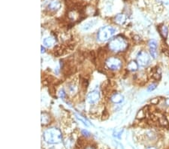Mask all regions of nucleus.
<instances>
[{
  "mask_svg": "<svg viewBox=\"0 0 169 149\" xmlns=\"http://www.w3.org/2000/svg\"><path fill=\"white\" fill-rule=\"evenodd\" d=\"M44 139L49 144H58L62 141L63 136L60 129L55 127L48 129L44 133Z\"/></svg>",
  "mask_w": 169,
  "mask_h": 149,
  "instance_id": "nucleus-1",
  "label": "nucleus"
},
{
  "mask_svg": "<svg viewBox=\"0 0 169 149\" xmlns=\"http://www.w3.org/2000/svg\"><path fill=\"white\" fill-rule=\"evenodd\" d=\"M116 29L110 26L101 27L97 33V39L101 42H108L111 40V38L116 34Z\"/></svg>",
  "mask_w": 169,
  "mask_h": 149,
  "instance_id": "nucleus-2",
  "label": "nucleus"
},
{
  "mask_svg": "<svg viewBox=\"0 0 169 149\" xmlns=\"http://www.w3.org/2000/svg\"><path fill=\"white\" fill-rule=\"evenodd\" d=\"M128 44L124 39L121 37H117L110 41L108 48L111 51L120 52L123 51L127 48Z\"/></svg>",
  "mask_w": 169,
  "mask_h": 149,
  "instance_id": "nucleus-3",
  "label": "nucleus"
},
{
  "mask_svg": "<svg viewBox=\"0 0 169 149\" xmlns=\"http://www.w3.org/2000/svg\"><path fill=\"white\" fill-rule=\"evenodd\" d=\"M105 65L109 69L117 71L119 70L122 66V61L120 59L116 57H108L105 61Z\"/></svg>",
  "mask_w": 169,
  "mask_h": 149,
  "instance_id": "nucleus-4",
  "label": "nucleus"
},
{
  "mask_svg": "<svg viewBox=\"0 0 169 149\" xmlns=\"http://www.w3.org/2000/svg\"><path fill=\"white\" fill-rule=\"evenodd\" d=\"M150 60V57L146 51H141L139 52L137 56V63L140 66H147L149 64Z\"/></svg>",
  "mask_w": 169,
  "mask_h": 149,
  "instance_id": "nucleus-5",
  "label": "nucleus"
},
{
  "mask_svg": "<svg viewBox=\"0 0 169 149\" xmlns=\"http://www.w3.org/2000/svg\"><path fill=\"white\" fill-rule=\"evenodd\" d=\"M100 94L98 90H93L91 91L89 94L87 95V101L91 104L96 103L99 100Z\"/></svg>",
  "mask_w": 169,
  "mask_h": 149,
  "instance_id": "nucleus-6",
  "label": "nucleus"
},
{
  "mask_svg": "<svg viewBox=\"0 0 169 149\" xmlns=\"http://www.w3.org/2000/svg\"><path fill=\"white\" fill-rule=\"evenodd\" d=\"M149 48H150V56L153 59H156L157 57V42L156 40H150L149 42Z\"/></svg>",
  "mask_w": 169,
  "mask_h": 149,
  "instance_id": "nucleus-7",
  "label": "nucleus"
},
{
  "mask_svg": "<svg viewBox=\"0 0 169 149\" xmlns=\"http://www.w3.org/2000/svg\"><path fill=\"white\" fill-rule=\"evenodd\" d=\"M111 100L112 103H115V104H120L123 101V96L121 93H116L111 96Z\"/></svg>",
  "mask_w": 169,
  "mask_h": 149,
  "instance_id": "nucleus-8",
  "label": "nucleus"
},
{
  "mask_svg": "<svg viewBox=\"0 0 169 149\" xmlns=\"http://www.w3.org/2000/svg\"><path fill=\"white\" fill-rule=\"evenodd\" d=\"M60 7H61V3H60L59 0H53L48 5V8L54 11H58L60 8Z\"/></svg>",
  "mask_w": 169,
  "mask_h": 149,
  "instance_id": "nucleus-9",
  "label": "nucleus"
},
{
  "mask_svg": "<svg viewBox=\"0 0 169 149\" xmlns=\"http://www.w3.org/2000/svg\"><path fill=\"white\" fill-rule=\"evenodd\" d=\"M55 39L53 37H48V38H45L43 41V44L45 47L47 48H51L53 45H54L55 43Z\"/></svg>",
  "mask_w": 169,
  "mask_h": 149,
  "instance_id": "nucleus-10",
  "label": "nucleus"
},
{
  "mask_svg": "<svg viewBox=\"0 0 169 149\" xmlns=\"http://www.w3.org/2000/svg\"><path fill=\"white\" fill-rule=\"evenodd\" d=\"M42 125H47L50 123V121H51V116L47 112H42Z\"/></svg>",
  "mask_w": 169,
  "mask_h": 149,
  "instance_id": "nucleus-11",
  "label": "nucleus"
},
{
  "mask_svg": "<svg viewBox=\"0 0 169 149\" xmlns=\"http://www.w3.org/2000/svg\"><path fill=\"white\" fill-rule=\"evenodd\" d=\"M126 17L123 14H119L115 17V22L119 25H123L126 22Z\"/></svg>",
  "mask_w": 169,
  "mask_h": 149,
  "instance_id": "nucleus-12",
  "label": "nucleus"
},
{
  "mask_svg": "<svg viewBox=\"0 0 169 149\" xmlns=\"http://www.w3.org/2000/svg\"><path fill=\"white\" fill-rule=\"evenodd\" d=\"M138 63L137 62L132 60L129 63V64L127 66V69L131 72H135L137 71L138 69Z\"/></svg>",
  "mask_w": 169,
  "mask_h": 149,
  "instance_id": "nucleus-13",
  "label": "nucleus"
},
{
  "mask_svg": "<svg viewBox=\"0 0 169 149\" xmlns=\"http://www.w3.org/2000/svg\"><path fill=\"white\" fill-rule=\"evenodd\" d=\"M95 23H96V20H89V21L86 22V23L83 25V30H89V29H91L93 27Z\"/></svg>",
  "mask_w": 169,
  "mask_h": 149,
  "instance_id": "nucleus-14",
  "label": "nucleus"
},
{
  "mask_svg": "<svg viewBox=\"0 0 169 149\" xmlns=\"http://www.w3.org/2000/svg\"><path fill=\"white\" fill-rule=\"evenodd\" d=\"M159 32L161 36H162V38H164V39H166V38H167L168 35V30L167 27H165V26H162V27H160Z\"/></svg>",
  "mask_w": 169,
  "mask_h": 149,
  "instance_id": "nucleus-15",
  "label": "nucleus"
},
{
  "mask_svg": "<svg viewBox=\"0 0 169 149\" xmlns=\"http://www.w3.org/2000/svg\"><path fill=\"white\" fill-rule=\"evenodd\" d=\"M145 116H146V111H144V109H141V110L139 111L136 117H137V118H138V119H142V118H144Z\"/></svg>",
  "mask_w": 169,
  "mask_h": 149,
  "instance_id": "nucleus-16",
  "label": "nucleus"
},
{
  "mask_svg": "<svg viewBox=\"0 0 169 149\" xmlns=\"http://www.w3.org/2000/svg\"><path fill=\"white\" fill-rule=\"evenodd\" d=\"M159 121V123L162 124V126H165V125H167L168 124V121L165 116L160 117Z\"/></svg>",
  "mask_w": 169,
  "mask_h": 149,
  "instance_id": "nucleus-17",
  "label": "nucleus"
},
{
  "mask_svg": "<svg viewBox=\"0 0 169 149\" xmlns=\"http://www.w3.org/2000/svg\"><path fill=\"white\" fill-rule=\"evenodd\" d=\"M49 92L51 93V94L52 95V96L56 93V90L54 86H51V87H49Z\"/></svg>",
  "mask_w": 169,
  "mask_h": 149,
  "instance_id": "nucleus-18",
  "label": "nucleus"
},
{
  "mask_svg": "<svg viewBox=\"0 0 169 149\" xmlns=\"http://www.w3.org/2000/svg\"><path fill=\"white\" fill-rule=\"evenodd\" d=\"M156 88V84H151L149 87H148L147 90L148 91H152V90H155Z\"/></svg>",
  "mask_w": 169,
  "mask_h": 149,
  "instance_id": "nucleus-19",
  "label": "nucleus"
},
{
  "mask_svg": "<svg viewBox=\"0 0 169 149\" xmlns=\"http://www.w3.org/2000/svg\"><path fill=\"white\" fill-rule=\"evenodd\" d=\"M60 96L62 98V99H64L65 96H66V93H65V91H64V90H63V89H62V90H60Z\"/></svg>",
  "mask_w": 169,
  "mask_h": 149,
  "instance_id": "nucleus-20",
  "label": "nucleus"
},
{
  "mask_svg": "<svg viewBox=\"0 0 169 149\" xmlns=\"http://www.w3.org/2000/svg\"><path fill=\"white\" fill-rule=\"evenodd\" d=\"M157 1L164 5H169V0H157Z\"/></svg>",
  "mask_w": 169,
  "mask_h": 149,
  "instance_id": "nucleus-21",
  "label": "nucleus"
},
{
  "mask_svg": "<svg viewBox=\"0 0 169 149\" xmlns=\"http://www.w3.org/2000/svg\"><path fill=\"white\" fill-rule=\"evenodd\" d=\"M158 103H159L158 98H154L153 100H151V103H152V104H153V105L158 104Z\"/></svg>",
  "mask_w": 169,
  "mask_h": 149,
  "instance_id": "nucleus-22",
  "label": "nucleus"
},
{
  "mask_svg": "<svg viewBox=\"0 0 169 149\" xmlns=\"http://www.w3.org/2000/svg\"><path fill=\"white\" fill-rule=\"evenodd\" d=\"M82 133H83L84 136H89V133L86 130H83L82 131Z\"/></svg>",
  "mask_w": 169,
  "mask_h": 149,
  "instance_id": "nucleus-23",
  "label": "nucleus"
},
{
  "mask_svg": "<svg viewBox=\"0 0 169 149\" xmlns=\"http://www.w3.org/2000/svg\"><path fill=\"white\" fill-rule=\"evenodd\" d=\"M85 149H95V148L94 147H92V146H87Z\"/></svg>",
  "mask_w": 169,
  "mask_h": 149,
  "instance_id": "nucleus-24",
  "label": "nucleus"
},
{
  "mask_svg": "<svg viewBox=\"0 0 169 149\" xmlns=\"http://www.w3.org/2000/svg\"><path fill=\"white\" fill-rule=\"evenodd\" d=\"M41 48H42V54L45 53V48H44L43 46H42V47H41Z\"/></svg>",
  "mask_w": 169,
  "mask_h": 149,
  "instance_id": "nucleus-25",
  "label": "nucleus"
},
{
  "mask_svg": "<svg viewBox=\"0 0 169 149\" xmlns=\"http://www.w3.org/2000/svg\"><path fill=\"white\" fill-rule=\"evenodd\" d=\"M166 104H167L168 106H169V99H166Z\"/></svg>",
  "mask_w": 169,
  "mask_h": 149,
  "instance_id": "nucleus-26",
  "label": "nucleus"
},
{
  "mask_svg": "<svg viewBox=\"0 0 169 149\" xmlns=\"http://www.w3.org/2000/svg\"><path fill=\"white\" fill-rule=\"evenodd\" d=\"M147 149H156V148L155 147H149V148H147Z\"/></svg>",
  "mask_w": 169,
  "mask_h": 149,
  "instance_id": "nucleus-27",
  "label": "nucleus"
}]
</instances>
